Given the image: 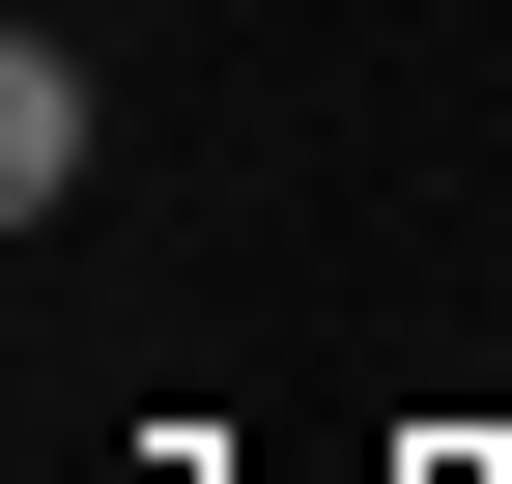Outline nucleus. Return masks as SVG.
I'll return each mask as SVG.
<instances>
[{
	"mask_svg": "<svg viewBox=\"0 0 512 484\" xmlns=\"http://www.w3.org/2000/svg\"><path fill=\"white\" fill-rule=\"evenodd\" d=\"M57 171H86V57L29 29V57H0V200H57Z\"/></svg>",
	"mask_w": 512,
	"mask_h": 484,
	"instance_id": "f257e3e1",
	"label": "nucleus"
}]
</instances>
